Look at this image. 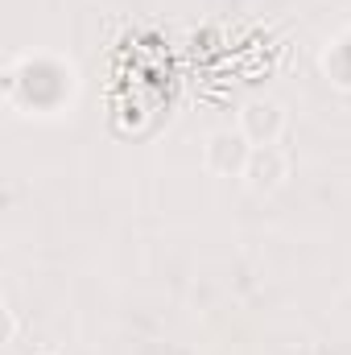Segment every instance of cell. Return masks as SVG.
<instances>
[{
	"instance_id": "1",
	"label": "cell",
	"mask_w": 351,
	"mask_h": 355,
	"mask_svg": "<svg viewBox=\"0 0 351 355\" xmlns=\"http://www.w3.org/2000/svg\"><path fill=\"white\" fill-rule=\"evenodd\" d=\"M248 157H252V141L240 128H215L203 145V166L215 178H244Z\"/></svg>"
},
{
	"instance_id": "2",
	"label": "cell",
	"mask_w": 351,
	"mask_h": 355,
	"mask_svg": "<svg viewBox=\"0 0 351 355\" xmlns=\"http://www.w3.org/2000/svg\"><path fill=\"white\" fill-rule=\"evenodd\" d=\"M252 145H277L285 132V107L268 95H257L240 107V124H236Z\"/></svg>"
},
{
	"instance_id": "3",
	"label": "cell",
	"mask_w": 351,
	"mask_h": 355,
	"mask_svg": "<svg viewBox=\"0 0 351 355\" xmlns=\"http://www.w3.org/2000/svg\"><path fill=\"white\" fill-rule=\"evenodd\" d=\"M285 178H289V157H285V149H277V145H252V157H248V166H244L248 190H252V194H273V190L285 186Z\"/></svg>"
},
{
	"instance_id": "4",
	"label": "cell",
	"mask_w": 351,
	"mask_h": 355,
	"mask_svg": "<svg viewBox=\"0 0 351 355\" xmlns=\"http://www.w3.org/2000/svg\"><path fill=\"white\" fill-rule=\"evenodd\" d=\"M323 71H327V79H331L335 87L351 91V29L348 33H339V37L327 46V54H323Z\"/></svg>"
},
{
	"instance_id": "5",
	"label": "cell",
	"mask_w": 351,
	"mask_h": 355,
	"mask_svg": "<svg viewBox=\"0 0 351 355\" xmlns=\"http://www.w3.org/2000/svg\"><path fill=\"white\" fill-rule=\"evenodd\" d=\"M12 339H17V314L4 310V343H12Z\"/></svg>"
},
{
	"instance_id": "6",
	"label": "cell",
	"mask_w": 351,
	"mask_h": 355,
	"mask_svg": "<svg viewBox=\"0 0 351 355\" xmlns=\"http://www.w3.org/2000/svg\"><path fill=\"white\" fill-rule=\"evenodd\" d=\"M42 355H54V352H42Z\"/></svg>"
}]
</instances>
